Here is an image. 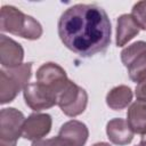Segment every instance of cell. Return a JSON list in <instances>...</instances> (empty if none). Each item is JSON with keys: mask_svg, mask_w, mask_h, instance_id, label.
I'll list each match as a JSON object with an SVG mask.
<instances>
[{"mask_svg": "<svg viewBox=\"0 0 146 146\" xmlns=\"http://www.w3.org/2000/svg\"><path fill=\"white\" fill-rule=\"evenodd\" d=\"M32 74V63H25L13 68L0 70V104L13 102L21 90L29 84Z\"/></svg>", "mask_w": 146, "mask_h": 146, "instance_id": "3", "label": "cell"}, {"mask_svg": "<svg viewBox=\"0 0 146 146\" xmlns=\"http://www.w3.org/2000/svg\"><path fill=\"white\" fill-rule=\"evenodd\" d=\"M127 122L133 133L146 135V99H137L130 105L127 113Z\"/></svg>", "mask_w": 146, "mask_h": 146, "instance_id": "13", "label": "cell"}, {"mask_svg": "<svg viewBox=\"0 0 146 146\" xmlns=\"http://www.w3.org/2000/svg\"><path fill=\"white\" fill-rule=\"evenodd\" d=\"M136 146H146V143L143 141V140H140V143H139L138 145H136Z\"/></svg>", "mask_w": 146, "mask_h": 146, "instance_id": "20", "label": "cell"}, {"mask_svg": "<svg viewBox=\"0 0 146 146\" xmlns=\"http://www.w3.org/2000/svg\"><path fill=\"white\" fill-rule=\"evenodd\" d=\"M25 117L24 114L14 108H2L0 111V146H16L17 139L23 133Z\"/></svg>", "mask_w": 146, "mask_h": 146, "instance_id": "4", "label": "cell"}, {"mask_svg": "<svg viewBox=\"0 0 146 146\" xmlns=\"http://www.w3.org/2000/svg\"><path fill=\"white\" fill-rule=\"evenodd\" d=\"M24 58L23 47L15 40L0 35V63L5 68H13L22 65Z\"/></svg>", "mask_w": 146, "mask_h": 146, "instance_id": "10", "label": "cell"}, {"mask_svg": "<svg viewBox=\"0 0 146 146\" xmlns=\"http://www.w3.org/2000/svg\"><path fill=\"white\" fill-rule=\"evenodd\" d=\"M135 94L137 99H146V79L137 84Z\"/></svg>", "mask_w": 146, "mask_h": 146, "instance_id": "18", "label": "cell"}, {"mask_svg": "<svg viewBox=\"0 0 146 146\" xmlns=\"http://www.w3.org/2000/svg\"><path fill=\"white\" fill-rule=\"evenodd\" d=\"M141 140H143V141H145V143H146V135H144V136H143V137H141Z\"/></svg>", "mask_w": 146, "mask_h": 146, "instance_id": "21", "label": "cell"}, {"mask_svg": "<svg viewBox=\"0 0 146 146\" xmlns=\"http://www.w3.org/2000/svg\"><path fill=\"white\" fill-rule=\"evenodd\" d=\"M52 119L47 113H33L25 119L22 136L32 141L41 140L51 130Z\"/></svg>", "mask_w": 146, "mask_h": 146, "instance_id": "9", "label": "cell"}, {"mask_svg": "<svg viewBox=\"0 0 146 146\" xmlns=\"http://www.w3.org/2000/svg\"><path fill=\"white\" fill-rule=\"evenodd\" d=\"M31 146H71V145L65 139L57 136V137L44 139V140H36Z\"/></svg>", "mask_w": 146, "mask_h": 146, "instance_id": "17", "label": "cell"}, {"mask_svg": "<svg viewBox=\"0 0 146 146\" xmlns=\"http://www.w3.org/2000/svg\"><path fill=\"white\" fill-rule=\"evenodd\" d=\"M130 15L138 25V27L146 31V0L135 3Z\"/></svg>", "mask_w": 146, "mask_h": 146, "instance_id": "16", "label": "cell"}, {"mask_svg": "<svg viewBox=\"0 0 146 146\" xmlns=\"http://www.w3.org/2000/svg\"><path fill=\"white\" fill-rule=\"evenodd\" d=\"M58 136L65 139L71 146H84L89 137V130L83 122L71 120L60 127Z\"/></svg>", "mask_w": 146, "mask_h": 146, "instance_id": "11", "label": "cell"}, {"mask_svg": "<svg viewBox=\"0 0 146 146\" xmlns=\"http://www.w3.org/2000/svg\"><path fill=\"white\" fill-rule=\"evenodd\" d=\"M0 30L27 40H36L42 35L41 24L14 6H2L0 13Z\"/></svg>", "mask_w": 146, "mask_h": 146, "instance_id": "2", "label": "cell"}, {"mask_svg": "<svg viewBox=\"0 0 146 146\" xmlns=\"http://www.w3.org/2000/svg\"><path fill=\"white\" fill-rule=\"evenodd\" d=\"M132 100V91L128 86L121 84L114 87L106 95V104L110 108L114 111H120L131 103Z\"/></svg>", "mask_w": 146, "mask_h": 146, "instance_id": "15", "label": "cell"}, {"mask_svg": "<svg viewBox=\"0 0 146 146\" xmlns=\"http://www.w3.org/2000/svg\"><path fill=\"white\" fill-rule=\"evenodd\" d=\"M106 133L110 141L117 146L128 145L133 139V131L128 122L121 117H115L107 122Z\"/></svg>", "mask_w": 146, "mask_h": 146, "instance_id": "12", "label": "cell"}, {"mask_svg": "<svg viewBox=\"0 0 146 146\" xmlns=\"http://www.w3.org/2000/svg\"><path fill=\"white\" fill-rule=\"evenodd\" d=\"M121 60L128 68L129 78L139 83L146 79V42L137 41L121 51Z\"/></svg>", "mask_w": 146, "mask_h": 146, "instance_id": "5", "label": "cell"}, {"mask_svg": "<svg viewBox=\"0 0 146 146\" xmlns=\"http://www.w3.org/2000/svg\"><path fill=\"white\" fill-rule=\"evenodd\" d=\"M92 146H111L108 143H104V141H100V143H96L94 144Z\"/></svg>", "mask_w": 146, "mask_h": 146, "instance_id": "19", "label": "cell"}, {"mask_svg": "<svg viewBox=\"0 0 146 146\" xmlns=\"http://www.w3.org/2000/svg\"><path fill=\"white\" fill-rule=\"evenodd\" d=\"M139 33V27L129 14H123L116 22V46L123 47Z\"/></svg>", "mask_w": 146, "mask_h": 146, "instance_id": "14", "label": "cell"}, {"mask_svg": "<svg viewBox=\"0 0 146 146\" xmlns=\"http://www.w3.org/2000/svg\"><path fill=\"white\" fill-rule=\"evenodd\" d=\"M36 80L38 82L51 88L59 95V92L65 88L68 82V78L66 72L62 66L56 63L49 62L42 64L36 71Z\"/></svg>", "mask_w": 146, "mask_h": 146, "instance_id": "8", "label": "cell"}, {"mask_svg": "<svg viewBox=\"0 0 146 146\" xmlns=\"http://www.w3.org/2000/svg\"><path fill=\"white\" fill-rule=\"evenodd\" d=\"M57 29L64 46L81 57L104 52L111 43V21L106 11L95 3L67 8L60 15Z\"/></svg>", "mask_w": 146, "mask_h": 146, "instance_id": "1", "label": "cell"}, {"mask_svg": "<svg viewBox=\"0 0 146 146\" xmlns=\"http://www.w3.org/2000/svg\"><path fill=\"white\" fill-rule=\"evenodd\" d=\"M88 104V94L87 91L68 80L65 88L59 92L57 98V105L62 112L71 117L82 114Z\"/></svg>", "mask_w": 146, "mask_h": 146, "instance_id": "6", "label": "cell"}, {"mask_svg": "<svg viewBox=\"0 0 146 146\" xmlns=\"http://www.w3.org/2000/svg\"><path fill=\"white\" fill-rule=\"evenodd\" d=\"M24 100L26 105L33 111H42L50 108L57 104L58 95L51 88L40 83H29L24 90Z\"/></svg>", "mask_w": 146, "mask_h": 146, "instance_id": "7", "label": "cell"}]
</instances>
